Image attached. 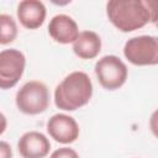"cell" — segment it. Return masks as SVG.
Masks as SVG:
<instances>
[{
  "label": "cell",
  "mask_w": 158,
  "mask_h": 158,
  "mask_svg": "<svg viewBox=\"0 0 158 158\" xmlns=\"http://www.w3.org/2000/svg\"><path fill=\"white\" fill-rule=\"evenodd\" d=\"M0 158H12L11 146L6 141H0Z\"/></svg>",
  "instance_id": "5bb4252c"
},
{
  "label": "cell",
  "mask_w": 158,
  "mask_h": 158,
  "mask_svg": "<svg viewBox=\"0 0 158 158\" xmlns=\"http://www.w3.org/2000/svg\"><path fill=\"white\" fill-rule=\"evenodd\" d=\"M49 158H79V154L73 149V148H69V147H62V148H58L56 149Z\"/></svg>",
  "instance_id": "4fadbf2b"
},
{
  "label": "cell",
  "mask_w": 158,
  "mask_h": 158,
  "mask_svg": "<svg viewBox=\"0 0 158 158\" xmlns=\"http://www.w3.org/2000/svg\"><path fill=\"white\" fill-rule=\"evenodd\" d=\"M26 65L25 54L16 49L9 48L0 52V89L7 90L14 88L21 79Z\"/></svg>",
  "instance_id": "8992f818"
},
{
  "label": "cell",
  "mask_w": 158,
  "mask_h": 158,
  "mask_svg": "<svg viewBox=\"0 0 158 158\" xmlns=\"http://www.w3.org/2000/svg\"><path fill=\"white\" fill-rule=\"evenodd\" d=\"M48 33L53 41L60 44L73 43L79 36V27L75 20L65 14L53 16L48 23Z\"/></svg>",
  "instance_id": "9c48e42d"
},
{
  "label": "cell",
  "mask_w": 158,
  "mask_h": 158,
  "mask_svg": "<svg viewBox=\"0 0 158 158\" xmlns=\"http://www.w3.org/2000/svg\"><path fill=\"white\" fill-rule=\"evenodd\" d=\"M16 106L26 115H38L47 110L49 105V91L44 83L30 80L16 93Z\"/></svg>",
  "instance_id": "3957f363"
},
{
  "label": "cell",
  "mask_w": 158,
  "mask_h": 158,
  "mask_svg": "<svg viewBox=\"0 0 158 158\" xmlns=\"http://www.w3.org/2000/svg\"><path fill=\"white\" fill-rule=\"evenodd\" d=\"M17 149L22 158H44L49 153L51 142L43 133L28 131L19 138Z\"/></svg>",
  "instance_id": "ba28073f"
},
{
  "label": "cell",
  "mask_w": 158,
  "mask_h": 158,
  "mask_svg": "<svg viewBox=\"0 0 158 158\" xmlns=\"http://www.w3.org/2000/svg\"><path fill=\"white\" fill-rule=\"evenodd\" d=\"M94 70L100 85L106 90L121 88L126 83L128 75L126 64L114 54L101 57L95 63Z\"/></svg>",
  "instance_id": "5b68a950"
},
{
  "label": "cell",
  "mask_w": 158,
  "mask_h": 158,
  "mask_svg": "<svg viewBox=\"0 0 158 158\" xmlns=\"http://www.w3.org/2000/svg\"><path fill=\"white\" fill-rule=\"evenodd\" d=\"M101 51V38L94 31L79 32L73 42V52L81 59H94Z\"/></svg>",
  "instance_id": "8fae6325"
},
{
  "label": "cell",
  "mask_w": 158,
  "mask_h": 158,
  "mask_svg": "<svg viewBox=\"0 0 158 158\" xmlns=\"http://www.w3.org/2000/svg\"><path fill=\"white\" fill-rule=\"evenodd\" d=\"M154 4L142 0H110L106 2L109 21L121 32H132L156 22Z\"/></svg>",
  "instance_id": "6da1fadb"
},
{
  "label": "cell",
  "mask_w": 158,
  "mask_h": 158,
  "mask_svg": "<svg viewBox=\"0 0 158 158\" xmlns=\"http://www.w3.org/2000/svg\"><path fill=\"white\" fill-rule=\"evenodd\" d=\"M93 96L90 77L81 70L68 74L54 90V104L64 111H75L85 106Z\"/></svg>",
  "instance_id": "7a4b0ae2"
},
{
  "label": "cell",
  "mask_w": 158,
  "mask_h": 158,
  "mask_svg": "<svg viewBox=\"0 0 158 158\" xmlns=\"http://www.w3.org/2000/svg\"><path fill=\"white\" fill-rule=\"evenodd\" d=\"M17 23L11 15L0 14V44H10L17 37Z\"/></svg>",
  "instance_id": "7c38bea8"
},
{
  "label": "cell",
  "mask_w": 158,
  "mask_h": 158,
  "mask_svg": "<svg viewBox=\"0 0 158 158\" xmlns=\"http://www.w3.org/2000/svg\"><path fill=\"white\" fill-rule=\"evenodd\" d=\"M47 132L56 142L68 144L79 137V126L74 117L65 114H56L47 121Z\"/></svg>",
  "instance_id": "52a82bcc"
},
{
  "label": "cell",
  "mask_w": 158,
  "mask_h": 158,
  "mask_svg": "<svg viewBox=\"0 0 158 158\" xmlns=\"http://www.w3.org/2000/svg\"><path fill=\"white\" fill-rule=\"evenodd\" d=\"M6 127H7V120H6V116H5L2 112H0V135H2V133L5 132Z\"/></svg>",
  "instance_id": "9a60e30c"
},
{
  "label": "cell",
  "mask_w": 158,
  "mask_h": 158,
  "mask_svg": "<svg viewBox=\"0 0 158 158\" xmlns=\"http://www.w3.org/2000/svg\"><path fill=\"white\" fill-rule=\"evenodd\" d=\"M47 10L40 0H23L17 6V19L20 23L28 30L41 27L46 20Z\"/></svg>",
  "instance_id": "30bf717a"
},
{
  "label": "cell",
  "mask_w": 158,
  "mask_h": 158,
  "mask_svg": "<svg viewBox=\"0 0 158 158\" xmlns=\"http://www.w3.org/2000/svg\"><path fill=\"white\" fill-rule=\"evenodd\" d=\"M123 56L133 65H156L158 63V40L143 35L130 38L123 46Z\"/></svg>",
  "instance_id": "277c9868"
}]
</instances>
